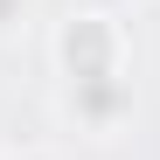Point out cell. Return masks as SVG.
<instances>
[{"label":"cell","instance_id":"cell-1","mask_svg":"<svg viewBox=\"0 0 160 160\" xmlns=\"http://www.w3.org/2000/svg\"><path fill=\"white\" fill-rule=\"evenodd\" d=\"M49 63H56V91L132 77V28H125V14L70 7L56 28H49Z\"/></svg>","mask_w":160,"mask_h":160},{"label":"cell","instance_id":"cell-2","mask_svg":"<svg viewBox=\"0 0 160 160\" xmlns=\"http://www.w3.org/2000/svg\"><path fill=\"white\" fill-rule=\"evenodd\" d=\"M56 112H63V125L84 132V139H112V132L132 125L139 91H132V77H118V84H77V91H56Z\"/></svg>","mask_w":160,"mask_h":160},{"label":"cell","instance_id":"cell-3","mask_svg":"<svg viewBox=\"0 0 160 160\" xmlns=\"http://www.w3.org/2000/svg\"><path fill=\"white\" fill-rule=\"evenodd\" d=\"M28 21H35V0H0V42H14Z\"/></svg>","mask_w":160,"mask_h":160},{"label":"cell","instance_id":"cell-4","mask_svg":"<svg viewBox=\"0 0 160 160\" xmlns=\"http://www.w3.org/2000/svg\"><path fill=\"white\" fill-rule=\"evenodd\" d=\"M0 160H63V153H49V146H14V153H0Z\"/></svg>","mask_w":160,"mask_h":160},{"label":"cell","instance_id":"cell-5","mask_svg":"<svg viewBox=\"0 0 160 160\" xmlns=\"http://www.w3.org/2000/svg\"><path fill=\"white\" fill-rule=\"evenodd\" d=\"M77 7H104V14H125L132 0H77Z\"/></svg>","mask_w":160,"mask_h":160}]
</instances>
